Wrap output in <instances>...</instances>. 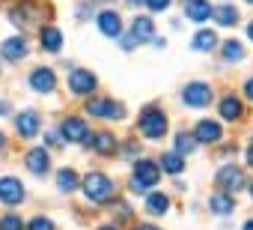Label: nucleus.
Listing matches in <instances>:
<instances>
[{
    "label": "nucleus",
    "mask_w": 253,
    "mask_h": 230,
    "mask_svg": "<svg viewBox=\"0 0 253 230\" xmlns=\"http://www.w3.org/2000/svg\"><path fill=\"white\" fill-rule=\"evenodd\" d=\"M21 200H24V185L15 176H3V179H0V203L18 206Z\"/></svg>",
    "instance_id": "10"
},
{
    "label": "nucleus",
    "mask_w": 253,
    "mask_h": 230,
    "mask_svg": "<svg viewBox=\"0 0 253 230\" xmlns=\"http://www.w3.org/2000/svg\"><path fill=\"white\" fill-rule=\"evenodd\" d=\"M158 168H164V173L179 176V173L185 171V156H179L176 150H173V153H164V156H161V162H158Z\"/></svg>",
    "instance_id": "23"
},
{
    "label": "nucleus",
    "mask_w": 253,
    "mask_h": 230,
    "mask_svg": "<svg viewBox=\"0 0 253 230\" xmlns=\"http://www.w3.org/2000/svg\"><path fill=\"white\" fill-rule=\"evenodd\" d=\"M78 188H81V176H78V171H72V168L57 171V191L69 194V191H78Z\"/></svg>",
    "instance_id": "20"
},
{
    "label": "nucleus",
    "mask_w": 253,
    "mask_h": 230,
    "mask_svg": "<svg viewBox=\"0 0 253 230\" xmlns=\"http://www.w3.org/2000/svg\"><path fill=\"white\" fill-rule=\"evenodd\" d=\"M131 36H134L137 42L155 39V24H152V18H149V15H137L134 24H131Z\"/></svg>",
    "instance_id": "19"
},
{
    "label": "nucleus",
    "mask_w": 253,
    "mask_h": 230,
    "mask_svg": "<svg viewBox=\"0 0 253 230\" xmlns=\"http://www.w3.org/2000/svg\"><path fill=\"white\" fill-rule=\"evenodd\" d=\"M244 96L253 102V78H247V84H244Z\"/></svg>",
    "instance_id": "34"
},
{
    "label": "nucleus",
    "mask_w": 253,
    "mask_h": 230,
    "mask_svg": "<svg viewBox=\"0 0 253 230\" xmlns=\"http://www.w3.org/2000/svg\"><path fill=\"white\" fill-rule=\"evenodd\" d=\"M211 18L220 27H232L238 21V12H235V6H211Z\"/></svg>",
    "instance_id": "26"
},
{
    "label": "nucleus",
    "mask_w": 253,
    "mask_h": 230,
    "mask_svg": "<svg viewBox=\"0 0 253 230\" xmlns=\"http://www.w3.org/2000/svg\"><path fill=\"white\" fill-rule=\"evenodd\" d=\"M241 114H244V105H241V99H235L232 93L220 99V117H223V120H238Z\"/></svg>",
    "instance_id": "22"
},
{
    "label": "nucleus",
    "mask_w": 253,
    "mask_h": 230,
    "mask_svg": "<svg viewBox=\"0 0 253 230\" xmlns=\"http://www.w3.org/2000/svg\"><path fill=\"white\" fill-rule=\"evenodd\" d=\"M0 150H6V138L3 135H0Z\"/></svg>",
    "instance_id": "42"
},
{
    "label": "nucleus",
    "mask_w": 253,
    "mask_h": 230,
    "mask_svg": "<svg viewBox=\"0 0 253 230\" xmlns=\"http://www.w3.org/2000/svg\"><path fill=\"white\" fill-rule=\"evenodd\" d=\"M30 87H33L36 93H54V87H57L54 69H45V66L33 69V72H30Z\"/></svg>",
    "instance_id": "13"
},
{
    "label": "nucleus",
    "mask_w": 253,
    "mask_h": 230,
    "mask_svg": "<svg viewBox=\"0 0 253 230\" xmlns=\"http://www.w3.org/2000/svg\"><path fill=\"white\" fill-rule=\"evenodd\" d=\"M113 215H116L119 221H128V218H131V209H128V203H116V206H113Z\"/></svg>",
    "instance_id": "32"
},
{
    "label": "nucleus",
    "mask_w": 253,
    "mask_h": 230,
    "mask_svg": "<svg viewBox=\"0 0 253 230\" xmlns=\"http://www.w3.org/2000/svg\"><path fill=\"white\" fill-rule=\"evenodd\" d=\"M143 3H146V9H152V12H167L173 0H143Z\"/></svg>",
    "instance_id": "31"
},
{
    "label": "nucleus",
    "mask_w": 253,
    "mask_h": 230,
    "mask_svg": "<svg viewBox=\"0 0 253 230\" xmlns=\"http://www.w3.org/2000/svg\"><path fill=\"white\" fill-rule=\"evenodd\" d=\"M98 87V78L89 72V69H72L69 72V90L75 93V96H86V93H92Z\"/></svg>",
    "instance_id": "8"
},
{
    "label": "nucleus",
    "mask_w": 253,
    "mask_h": 230,
    "mask_svg": "<svg viewBox=\"0 0 253 230\" xmlns=\"http://www.w3.org/2000/svg\"><path fill=\"white\" fill-rule=\"evenodd\" d=\"M185 18H191L197 24L211 18V3L209 0H185Z\"/></svg>",
    "instance_id": "17"
},
{
    "label": "nucleus",
    "mask_w": 253,
    "mask_h": 230,
    "mask_svg": "<svg viewBox=\"0 0 253 230\" xmlns=\"http://www.w3.org/2000/svg\"><path fill=\"white\" fill-rule=\"evenodd\" d=\"M134 45H137V39H134L131 33H128V36H122V48H125V51H131Z\"/></svg>",
    "instance_id": "33"
},
{
    "label": "nucleus",
    "mask_w": 253,
    "mask_h": 230,
    "mask_svg": "<svg viewBox=\"0 0 253 230\" xmlns=\"http://www.w3.org/2000/svg\"><path fill=\"white\" fill-rule=\"evenodd\" d=\"M39 126H42V117H39V111H33V108H24L15 117V129H18L21 138H36Z\"/></svg>",
    "instance_id": "9"
},
{
    "label": "nucleus",
    "mask_w": 253,
    "mask_h": 230,
    "mask_svg": "<svg viewBox=\"0 0 253 230\" xmlns=\"http://www.w3.org/2000/svg\"><path fill=\"white\" fill-rule=\"evenodd\" d=\"M191 135L197 138V144H220L223 129H220V123H214V120H200Z\"/></svg>",
    "instance_id": "11"
},
{
    "label": "nucleus",
    "mask_w": 253,
    "mask_h": 230,
    "mask_svg": "<svg viewBox=\"0 0 253 230\" xmlns=\"http://www.w3.org/2000/svg\"><path fill=\"white\" fill-rule=\"evenodd\" d=\"M247 39H250V42H253V21H250V24H247Z\"/></svg>",
    "instance_id": "39"
},
{
    "label": "nucleus",
    "mask_w": 253,
    "mask_h": 230,
    "mask_svg": "<svg viewBox=\"0 0 253 230\" xmlns=\"http://www.w3.org/2000/svg\"><path fill=\"white\" fill-rule=\"evenodd\" d=\"M137 132L149 141H158L167 135V114L158 108H143L140 117H137Z\"/></svg>",
    "instance_id": "2"
},
{
    "label": "nucleus",
    "mask_w": 253,
    "mask_h": 230,
    "mask_svg": "<svg viewBox=\"0 0 253 230\" xmlns=\"http://www.w3.org/2000/svg\"><path fill=\"white\" fill-rule=\"evenodd\" d=\"M39 45H42V51L57 54V51L63 48V33H60L57 27H42V33H39Z\"/></svg>",
    "instance_id": "18"
},
{
    "label": "nucleus",
    "mask_w": 253,
    "mask_h": 230,
    "mask_svg": "<svg viewBox=\"0 0 253 230\" xmlns=\"http://www.w3.org/2000/svg\"><path fill=\"white\" fill-rule=\"evenodd\" d=\"M214 182H217V188H220V191H226V194H235V191H241V188L247 185L244 171H241V168H235V165H223V168L217 171Z\"/></svg>",
    "instance_id": "4"
},
{
    "label": "nucleus",
    "mask_w": 253,
    "mask_h": 230,
    "mask_svg": "<svg viewBox=\"0 0 253 230\" xmlns=\"http://www.w3.org/2000/svg\"><path fill=\"white\" fill-rule=\"evenodd\" d=\"M241 230H253V218H250V221H244V227H241Z\"/></svg>",
    "instance_id": "41"
},
{
    "label": "nucleus",
    "mask_w": 253,
    "mask_h": 230,
    "mask_svg": "<svg viewBox=\"0 0 253 230\" xmlns=\"http://www.w3.org/2000/svg\"><path fill=\"white\" fill-rule=\"evenodd\" d=\"M194 150H197V138L188 135V132H179V135H176V153H179V156H191Z\"/></svg>",
    "instance_id": "28"
},
{
    "label": "nucleus",
    "mask_w": 253,
    "mask_h": 230,
    "mask_svg": "<svg viewBox=\"0 0 253 230\" xmlns=\"http://www.w3.org/2000/svg\"><path fill=\"white\" fill-rule=\"evenodd\" d=\"M98 230H119V227H113V224H101Z\"/></svg>",
    "instance_id": "40"
},
{
    "label": "nucleus",
    "mask_w": 253,
    "mask_h": 230,
    "mask_svg": "<svg viewBox=\"0 0 253 230\" xmlns=\"http://www.w3.org/2000/svg\"><path fill=\"white\" fill-rule=\"evenodd\" d=\"M27 224L21 221V215H3L0 218V230H24Z\"/></svg>",
    "instance_id": "29"
},
{
    "label": "nucleus",
    "mask_w": 253,
    "mask_h": 230,
    "mask_svg": "<svg viewBox=\"0 0 253 230\" xmlns=\"http://www.w3.org/2000/svg\"><path fill=\"white\" fill-rule=\"evenodd\" d=\"M211 99H214V90L203 81H191L182 90V102L191 105V108H206V105H211Z\"/></svg>",
    "instance_id": "5"
},
{
    "label": "nucleus",
    "mask_w": 253,
    "mask_h": 230,
    "mask_svg": "<svg viewBox=\"0 0 253 230\" xmlns=\"http://www.w3.org/2000/svg\"><path fill=\"white\" fill-rule=\"evenodd\" d=\"M86 144H89L98 156H113V153L119 150V144H116V138H113L110 132H92Z\"/></svg>",
    "instance_id": "15"
},
{
    "label": "nucleus",
    "mask_w": 253,
    "mask_h": 230,
    "mask_svg": "<svg viewBox=\"0 0 253 230\" xmlns=\"http://www.w3.org/2000/svg\"><path fill=\"white\" fill-rule=\"evenodd\" d=\"M98 30H101L104 36H110V39H119V33H122V18H119L113 9H104V12H98Z\"/></svg>",
    "instance_id": "16"
},
{
    "label": "nucleus",
    "mask_w": 253,
    "mask_h": 230,
    "mask_svg": "<svg viewBox=\"0 0 253 230\" xmlns=\"http://www.w3.org/2000/svg\"><path fill=\"white\" fill-rule=\"evenodd\" d=\"M143 209H146L149 215H164V212L170 209V197H167V194H161V191H155V194H149V197H146Z\"/></svg>",
    "instance_id": "24"
},
{
    "label": "nucleus",
    "mask_w": 253,
    "mask_h": 230,
    "mask_svg": "<svg viewBox=\"0 0 253 230\" xmlns=\"http://www.w3.org/2000/svg\"><path fill=\"white\" fill-rule=\"evenodd\" d=\"M250 197H253V182H250Z\"/></svg>",
    "instance_id": "43"
},
{
    "label": "nucleus",
    "mask_w": 253,
    "mask_h": 230,
    "mask_svg": "<svg viewBox=\"0 0 253 230\" xmlns=\"http://www.w3.org/2000/svg\"><path fill=\"white\" fill-rule=\"evenodd\" d=\"M214 45H217V33L214 30H200L191 39V48L194 51H214Z\"/></svg>",
    "instance_id": "25"
},
{
    "label": "nucleus",
    "mask_w": 253,
    "mask_h": 230,
    "mask_svg": "<svg viewBox=\"0 0 253 230\" xmlns=\"http://www.w3.org/2000/svg\"><path fill=\"white\" fill-rule=\"evenodd\" d=\"M0 57L18 63L21 57H27V39H24V36H9L3 45H0Z\"/></svg>",
    "instance_id": "14"
},
{
    "label": "nucleus",
    "mask_w": 253,
    "mask_h": 230,
    "mask_svg": "<svg viewBox=\"0 0 253 230\" xmlns=\"http://www.w3.org/2000/svg\"><path fill=\"white\" fill-rule=\"evenodd\" d=\"M24 165H27V171H30L33 176H45V173L51 171V156H48V150H45V147H36V150H30V153H27Z\"/></svg>",
    "instance_id": "12"
},
{
    "label": "nucleus",
    "mask_w": 253,
    "mask_h": 230,
    "mask_svg": "<svg viewBox=\"0 0 253 230\" xmlns=\"http://www.w3.org/2000/svg\"><path fill=\"white\" fill-rule=\"evenodd\" d=\"M9 114V102H0V117H6Z\"/></svg>",
    "instance_id": "37"
},
{
    "label": "nucleus",
    "mask_w": 253,
    "mask_h": 230,
    "mask_svg": "<svg viewBox=\"0 0 253 230\" xmlns=\"http://www.w3.org/2000/svg\"><path fill=\"white\" fill-rule=\"evenodd\" d=\"M60 135H63V141H69V144H86L92 132H89V126H86L81 117H66L63 126H60Z\"/></svg>",
    "instance_id": "7"
},
{
    "label": "nucleus",
    "mask_w": 253,
    "mask_h": 230,
    "mask_svg": "<svg viewBox=\"0 0 253 230\" xmlns=\"http://www.w3.org/2000/svg\"><path fill=\"white\" fill-rule=\"evenodd\" d=\"M232 206H235V200H232V194H226V191H214V194L209 197V209H211L214 215H229Z\"/></svg>",
    "instance_id": "21"
},
{
    "label": "nucleus",
    "mask_w": 253,
    "mask_h": 230,
    "mask_svg": "<svg viewBox=\"0 0 253 230\" xmlns=\"http://www.w3.org/2000/svg\"><path fill=\"white\" fill-rule=\"evenodd\" d=\"M134 230H161V227H155V224H137Z\"/></svg>",
    "instance_id": "38"
},
{
    "label": "nucleus",
    "mask_w": 253,
    "mask_h": 230,
    "mask_svg": "<svg viewBox=\"0 0 253 230\" xmlns=\"http://www.w3.org/2000/svg\"><path fill=\"white\" fill-rule=\"evenodd\" d=\"M48 141H51V147H60V144H63V138H57V132H51Z\"/></svg>",
    "instance_id": "35"
},
{
    "label": "nucleus",
    "mask_w": 253,
    "mask_h": 230,
    "mask_svg": "<svg viewBox=\"0 0 253 230\" xmlns=\"http://www.w3.org/2000/svg\"><path fill=\"white\" fill-rule=\"evenodd\" d=\"M244 3H250V6H253V0H244Z\"/></svg>",
    "instance_id": "44"
},
{
    "label": "nucleus",
    "mask_w": 253,
    "mask_h": 230,
    "mask_svg": "<svg viewBox=\"0 0 253 230\" xmlns=\"http://www.w3.org/2000/svg\"><path fill=\"white\" fill-rule=\"evenodd\" d=\"M24 230H57V227H54V221H51V218H45V215H36V218H33V221L24 227Z\"/></svg>",
    "instance_id": "30"
},
{
    "label": "nucleus",
    "mask_w": 253,
    "mask_h": 230,
    "mask_svg": "<svg viewBox=\"0 0 253 230\" xmlns=\"http://www.w3.org/2000/svg\"><path fill=\"white\" fill-rule=\"evenodd\" d=\"M161 179V168L152 162V159H137L134 162V179H131V191L137 194H146L149 188H155Z\"/></svg>",
    "instance_id": "3"
},
{
    "label": "nucleus",
    "mask_w": 253,
    "mask_h": 230,
    "mask_svg": "<svg viewBox=\"0 0 253 230\" xmlns=\"http://www.w3.org/2000/svg\"><path fill=\"white\" fill-rule=\"evenodd\" d=\"M247 165H250V168H253V141H250V144H247Z\"/></svg>",
    "instance_id": "36"
},
{
    "label": "nucleus",
    "mask_w": 253,
    "mask_h": 230,
    "mask_svg": "<svg viewBox=\"0 0 253 230\" xmlns=\"http://www.w3.org/2000/svg\"><path fill=\"white\" fill-rule=\"evenodd\" d=\"M81 188H84V194H86L89 203H107V200L113 197V191H116V185L110 182V176L101 173V171L86 173V176L81 179Z\"/></svg>",
    "instance_id": "1"
},
{
    "label": "nucleus",
    "mask_w": 253,
    "mask_h": 230,
    "mask_svg": "<svg viewBox=\"0 0 253 230\" xmlns=\"http://www.w3.org/2000/svg\"><path fill=\"white\" fill-rule=\"evenodd\" d=\"M86 114L89 117H98V120H122V105L113 99H89Z\"/></svg>",
    "instance_id": "6"
},
{
    "label": "nucleus",
    "mask_w": 253,
    "mask_h": 230,
    "mask_svg": "<svg viewBox=\"0 0 253 230\" xmlns=\"http://www.w3.org/2000/svg\"><path fill=\"white\" fill-rule=\"evenodd\" d=\"M241 57H244V45L238 39H226L223 42V63H235Z\"/></svg>",
    "instance_id": "27"
}]
</instances>
